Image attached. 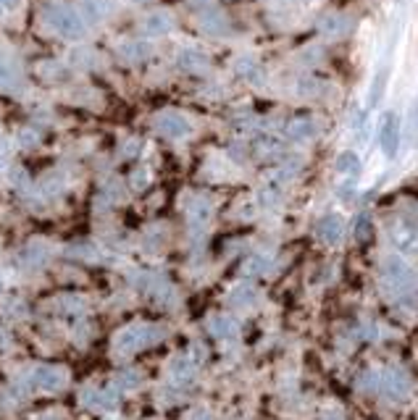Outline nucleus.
<instances>
[{"instance_id":"nucleus-1","label":"nucleus","mask_w":418,"mask_h":420,"mask_svg":"<svg viewBox=\"0 0 418 420\" xmlns=\"http://www.w3.org/2000/svg\"><path fill=\"white\" fill-rule=\"evenodd\" d=\"M45 24H51V29H56L58 34L68 37V40H76V37H82L84 34V19L79 11H71V9H51L45 14Z\"/></svg>"},{"instance_id":"nucleus-2","label":"nucleus","mask_w":418,"mask_h":420,"mask_svg":"<svg viewBox=\"0 0 418 420\" xmlns=\"http://www.w3.org/2000/svg\"><path fill=\"white\" fill-rule=\"evenodd\" d=\"M158 331L153 326H134V328H124L121 334L116 336V350L121 352H137V350H143L145 345H151L158 339Z\"/></svg>"},{"instance_id":"nucleus-3","label":"nucleus","mask_w":418,"mask_h":420,"mask_svg":"<svg viewBox=\"0 0 418 420\" xmlns=\"http://www.w3.org/2000/svg\"><path fill=\"white\" fill-rule=\"evenodd\" d=\"M68 384V376L61 368H40L34 370L32 387L40 392H61Z\"/></svg>"},{"instance_id":"nucleus-4","label":"nucleus","mask_w":418,"mask_h":420,"mask_svg":"<svg viewBox=\"0 0 418 420\" xmlns=\"http://www.w3.org/2000/svg\"><path fill=\"white\" fill-rule=\"evenodd\" d=\"M397 145H400V126H397V118L387 116L384 126H382V147H384L387 158H394Z\"/></svg>"},{"instance_id":"nucleus-5","label":"nucleus","mask_w":418,"mask_h":420,"mask_svg":"<svg viewBox=\"0 0 418 420\" xmlns=\"http://www.w3.org/2000/svg\"><path fill=\"white\" fill-rule=\"evenodd\" d=\"M156 126H158L166 137H182L190 132V124H187L179 113H163V116L156 121Z\"/></svg>"},{"instance_id":"nucleus-6","label":"nucleus","mask_w":418,"mask_h":420,"mask_svg":"<svg viewBox=\"0 0 418 420\" xmlns=\"http://www.w3.org/2000/svg\"><path fill=\"white\" fill-rule=\"evenodd\" d=\"M111 11V3L108 0H82V14H84V24L90 21V24H95V21H101V19L108 16Z\"/></svg>"},{"instance_id":"nucleus-7","label":"nucleus","mask_w":418,"mask_h":420,"mask_svg":"<svg viewBox=\"0 0 418 420\" xmlns=\"http://www.w3.org/2000/svg\"><path fill=\"white\" fill-rule=\"evenodd\" d=\"M84 404H90L95 410H113L118 404V394L116 392H92V394H84Z\"/></svg>"},{"instance_id":"nucleus-8","label":"nucleus","mask_w":418,"mask_h":420,"mask_svg":"<svg viewBox=\"0 0 418 420\" xmlns=\"http://www.w3.org/2000/svg\"><path fill=\"white\" fill-rule=\"evenodd\" d=\"M168 26H171V19H168L166 14H153V16H148V21H145V29L151 34H166Z\"/></svg>"},{"instance_id":"nucleus-9","label":"nucleus","mask_w":418,"mask_h":420,"mask_svg":"<svg viewBox=\"0 0 418 420\" xmlns=\"http://www.w3.org/2000/svg\"><path fill=\"white\" fill-rule=\"evenodd\" d=\"M321 236L324 239H329V242H335V239H340L342 236V221L340 219H324V224H321Z\"/></svg>"},{"instance_id":"nucleus-10","label":"nucleus","mask_w":418,"mask_h":420,"mask_svg":"<svg viewBox=\"0 0 418 420\" xmlns=\"http://www.w3.org/2000/svg\"><path fill=\"white\" fill-rule=\"evenodd\" d=\"M337 168L342 171V174H358L360 171V160L355 152H342L340 160H337Z\"/></svg>"},{"instance_id":"nucleus-11","label":"nucleus","mask_w":418,"mask_h":420,"mask_svg":"<svg viewBox=\"0 0 418 420\" xmlns=\"http://www.w3.org/2000/svg\"><path fill=\"white\" fill-rule=\"evenodd\" d=\"M14 82V68L9 66V61L0 56V84H11Z\"/></svg>"}]
</instances>
